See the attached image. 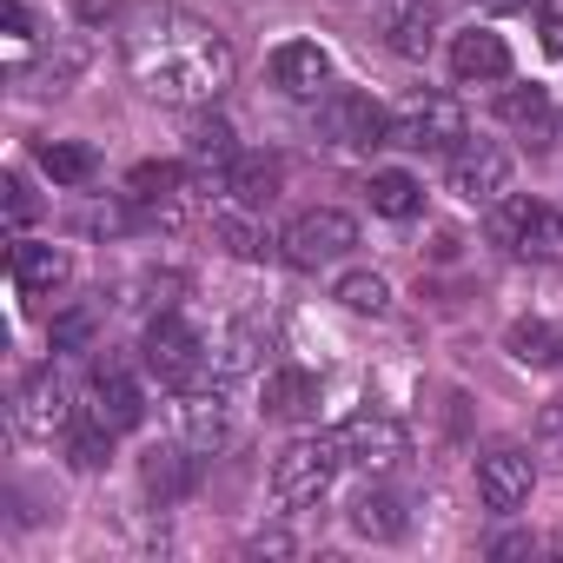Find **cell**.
<instances>
[{
  "instance_id": "40",
  "label": "cell",
  "mask_w": 563,
  "mask_h": 563,
  "mask_svg": "<svg viewBox=\"0 0 563 563\" xmlns=\"http://www.w3.org/2000/svg\"><path fill=\"white\" fill-rule=\"evenodd\" d=\"M523 550H530V537H497L490 543V556H523Z\"/></svg>"
},
{
  "instance_id": "11",
  "label": "cell",
  "mask_w": 563,
  "mask_h": 563,
  "mask_svg": "<svg viewBox=\"0 0 563 563\" xmlns=\"http://www.w3.org/2000/svg\"><path fill=\"white\" fill-rule=\"evenodd\" d=\"M451 192L471 206H497L510 192V153L497 140H464L451 153Z\"/></svg>"
},
{
  "instance_id": "33",
  "label": "cell",
  "mask_w": 563,
  "mask_h": 563,
  "mask_svg": "<svg viewBox=\"0 0 563 563\" xmlns=\"http://www.w3.org/2000/svg\"><path fill=\"white\" fill-rule=\"evenodd\" d=\"M87 345H93V312H87V306L60 312V319H54V352H87Z\"/></svg>"
},
{
  "instance_id": "22",
  "label": "cell",
  "mask_w": 563,
  "mask_h": 563,
  "mask_svg": "<svg viewBox=\"0 0 563 563\" xmlns=\"http://www.w3.org/2000/svg\"><path fill=\"white\" fill-rule=\"evenodd\" d=\"M252 365H258V332H252V325H225V332L206 345V372H212V385H239Z\"/></svg>"
},
{
  "instance_id": "30",
  "label": "cell",
  "mask_w": 563,
  "mask_h": 563,
  "mask_svg": "<svg viewBox=\"0 0 563 563\" xmlns=\"http://www.w3.org/2000/svg\"><path fill=\"white\" fill-rule=\"evenodd\" d=\"M212 232H219V245H225L232 258H265V252H272V245H265V232L252 225V212H245V206L212 212Z\"/></svg>"
},
{
  "instance_id": "20",
  "label": "cell",
  "mask_w": 563,
  "mask_h": 563,
  "mask_svg": "<svg viewBox=\"0 0 563 563\" xmlns=\"http://www.w3.org/2000/svg\"><path fill=\"white\" fill-rule=\"evenodd\" d=\"M385 47L398 60H424L438 47V8H431V0H405V8L385 14Z\"/></svg>"
},
{
  "instance_id": "26",
  "label": "cell",
  "mask_w": 563,
  "mask_h": 563,
  "mask_svg": "<svg viewBox=\"0 0 563 563\" xmlns=\"http://www.w3.org/2000/svg\"><path fill=\"white\" fill-rule=\"evenodd\" d=\"M372 212L385 219H418L424 212V186L411 173H372Z\"/></svg>"
},
{
  "instance_id": "37",
  "label": "cell",
  "mask_w": 563,
  "mask_h": 563,
  "mask_svg": "<svg viewBox=\"0 0 563 563\" xmlns=\"http://www.w3.org/2000/svg\"><path fill=\"white\" fill-rule=\"evenodd\" d=\"M245 550H252V556H292V537H278V530H272V537H252Z\"/></svg>"
},
{
  "instance_id": "15",
  "label": "cell",
  "mask_w": 563,
  "mask_h": 563,
  "mask_svg": "<svg viewBox=\"0 0 563 563\" xmlns=\"http://www.w3.org/2000/svg\"><path fill=\"white\" fill-rule=\"evenodd\" d=\"M186 166H192L199 186H219V192H225V173L239 166V140H232V126H225L219 113H206V120L186 133Z\"/></svg>"
},
{
  "instance_id": "35",
  "label": "cell",
  "mask_w": 563,
  "mask_h": 563,
  "mask_svg": "<svg viewBox=\"0 0 563 563\" xmlns=\"http://www.w3.org/2000/svg\"><path fill=\"white\" fill-rule=\"evenodd\" d=\"M8 219H14V239L27 232V219H34V199H27V186L8 173Z\"/></svg>"
},
{
  "instance_id": "19",
  "label": "cell",
  "mask_w": 563,
  "mask_h": 563,
  "mask_svg": "<svg viewBox=\"0 0 563 563\" xmlns=\"http://www.w3.org/2000/svg\"><path fill=\"white\" fill-rule=\"evenodd\" d=\"M192 444H153L146 457H140V484H146V497H159V504H173V497H186L192 490Z\"/></svg>"
},
{
  "instance_id": "23",
  "label": "cell",
  "mask_w": 563,
  "mask_h": 563,
  "mask_svg": "<svg viewBox=\"0 0 563 563\" xmlns=\"http://www.w3.org/2000/svg\"><path fill=\"white\" fill-rule=\"evenodd\" d=\"M504 345H510V358L530 365V372H563V332L543 325V319H517V325L504 332Z\"/></svg>"
},
{
  "instance_id": "10",
  "label": "cell",
  "mask_w": 563,
  "mask_h": 563,
  "mask_svg": "<svg viewBox=\"0 0 563 563\" xmlns=\"http://www.w3.org/2000/svg\"><path fill=\"white\" fill-rule=\"evenodd\" d=\"M530 490H537V464H530L523 444H497V451L477 457V497H484V510L510 517V510L530 504Z\"/></svg>"
},
{
  "instance_id": "39",
  "label": "cell",
  "mask_w": 563,
  "mask_h": 563,
  "mask_svg": "<svg viewBox=\"0 0 563 563\" xmlns=\"http://www.w3.org/2000/svg\"><path fill=\"white\" fill-rule=\"evenodd\" d=\"M484 14H523V8H537V0H477Z\"/></svg>"
},
{
  "instance_id": "36",
  "label": "cell",
  "mask_w": 563,
  "mask_h": 563,
  "mask_svg": "<svg viewBox=\"0 0 563 563\" xmlns=\"http://www.w3.org/2000/svg\"><path fill=\"white\" fill-rule=\"evenodd\" d=\"M537 438H543V444H563V398H550V405L537 411Z\"/></svg>"
},
{
  "instance_id": "25",
  "label": "cell",
  "mask_w": 563,
  "mask_h": 563,
  "mask_svg": "<svg viewBox=\"0 0 563 563\" xmlns=\"http://www.w3.org/2000/svg\"><path fill=\"white\" fill-rule=\"evenodd\" d=\"M186 173H192V166H179V159H146V166H133V173H126V199H133V206L173 199V192L186 186Z\"/></svg>"
},
{
  "instance_id": "34",
  "label": "cell",
  "mask_w": 563,
  "mask_h": 563,
  "mask_svg": "<svg viewBox=\"0 0 563 563\" xmlns=\"http://www.w3.org/2000/svg\"><path fill=\"white\" fill-rule=\"evenodd\" d=\"M537 27H543V47L563 54V0H537Z\"/></svg>"
},
{
  "instance_id": "28",
  "label": "cell",
  "mask_w": 563,
  "mask_h": 563,
  "mask_svg": "<svg viewBox=\"0 0 563 563\" xmlns=\"http://www.w3.org/2000/svg\"><path fill=\"white\" fill-rule=\"evenodd\" d=\"M339 306L358 312V319H385L391 312V286H385L378 272H345L339 278Z\"/></svg>"
},
{
  "instance_id": "3",
  "label": "cell",
  "mask_w": 563,
  "mask_h": 563,
  "mask_svg": "<svg viewBox=\"0 0 563 563\" xmlns=\"http://www.w3.org/2000/svg\"><path fill=\"white\" fill-rule=\"evenodd\" d=\"M490 239L510 252V258H537V265H556L563 258V212L517 192V199H497L490 212Z\"/></svg>"
},
{
  "instance_id": "32",
  "label": "cell",
  "mask_w": 563,
  "mask_h": 563,
  "mask_svg": "<svg viewBox=\"0 0 563 563\" xmlns=\"http://www.w3.org/2000/svg\"><path fill=\"white\" fill-rule=\"evenodd\" d=\"M504 120L510 126H550V133H563V120L550 113V93H537V87H517V93H504Z\"/></svg>"
},
{
  "instance_id": "31",
  "label": "cell",
  "mask_w": 563,
  "mask_h": 563,
  "mask_svg": "<svg viewBox=\"0 0 563 563\" xmlns=\"http://www.w3.org/2000/svg\"><path fill=\"white\" fill-rule=\"evenodd\" d=\"M41 173H47L54 186H87V179H93V153L74 146V140H47V146H41Z\"/></svg>"
},
{
  "instance_id": "2",
  "label": "cell",
  "mask_w": 563,
  "mask_h": 563,
  "mask_svg": "<svg viewBox=\"0 0 563 563\" xmlns=\"http://www.w3.org/2000/svg\"><path fill=\"white\" fill-rule=\"evenodd\" d=\"M339 471H345V457H339L332 438H292L286 451L272 457V497L286 510H312V504L332 497Z\"/></svg>"
},
{
  "instance_id": "1",
  "label": "cell",
  "mask_w": 563,
  "mask_h": 563,
  "mask_svg": "<svg viewBox=\"0 0 563 563\" xmlns=\"http://www.w3.org/2000/svg\"><path fill=\"white\" fill-rule=\"evenodd\" d=\"M120 54H126L133 87L159 107H212L239 74L225 34L186 8H166V0H146V8L126 14Z\"/></svg>"
},
{
  "instance_id": "27",
  "label": "cell",
  "mask_w": 563,
  "mask_h": 563,
  "mask_svg": "<svg viewBox=\"0 0 563 563\" xmlns=\"http://www.w3.org/2000/svg\"><path fill=\"white\" fill-rule=\"evenodd\" d=\"M113 438H120L113 424H100L93 411H80L74 431H67V457H74V471H100V464L113 457Z\"/></svg>"
},
{
  "instance_id": "17",
  "label": "cell",
  "mask_w": 563,
  "mask_h": 563,
  "mask_svg": "<svg viewBox=\"0 0 563 563\" xmlns=\"http://www.w3.org/2000/svg\"><path fill=\"white\" fill-rule=\"evenodd\" d=\"M278 186H286V159H278V153H239V166L225 173V192L245 212H265L278 199Z\"/></svg>"
},
{
  "instance_id": "14",
  "label": "cell",
  "mask_w": 563,
  "mask_h": 563,
  "mask_svg": "<svg viewBox=\"0 0 563 563\" xmlns=\"http://www.w3.org/2000/svg\"><path fill=\"white\" fill-rule=\"evenodd\" d=\"M87 411H93L100 424H113V431H140V424H146V391H140L133 372H120V365H93Z\"/></svg>"
},
{
  "instance_id": "24",
  "label": "cell",
  "mask_w": 563,
  "mask_h": 563,
  "mask_svg": "<svg viewBox=\"0 0 563 563\" xmlns=\"http://www.w3.org/2000/svg\"><path fill=\"white\" fill-rule=\"evenodd\" d=\"M258 398H265V418H306V411L319 405V385H312V372L278 365V372H265Z\"/></svg>"
},
{
  "instance_id": "12",
  "label": "cell",
  "mask_w": 563,
  "mask_h": 563,
  "mask_svg": "<svg viewBox=\"0 0 563 563\" xmlns=\"http://www.w3.org/2000/svg\"><path fill=\"white\" fill-rule=\"evenodd\" d=\"M179 444H192L199 457H212V451H225L232 444V405H225V385H192V391H179Z\"/></svg>"
},
{
  "instance_id": "21",
  "label": "cell",
  "mask_w": 563,
  "mask_h": 563,
  "mask_svg": "<svg viewBox=\"0 0 563 563\" xmlns=\"http://www.w3.org/2000/svg\"><path fill=\"white\" fill-rule=\"evenodd\" d=\"M352 530H358L365 543H398V537L411 530V510H405V497H391V490H365V497L352 504Z\"/></svg>"
},
{
  "instance_id": "29",
  "label": "cell",
  "mask_w": 563,
  "mask_h": 563,
  "mask_svg": "<svg viewBox=\"0 0 563 563\" xmlns=\"http://www.w3.org/2000/svg\"><path fill=\"white\" fill-rule=\"evenodd\" d=\"M80 67H87V47H80V41H67L60 54H47V60H41V74H21V87H27V93H67V87L80 80Z\"/></svg>"
},
{
  "instance_id": "13",
  "label": "cell",
  "mask_w": 563,
  "mask_h": 563,
  "mask_svg": "<svg viewBox=\"0 0 563 563\" xmlns=\"http://www.w3.org/2000/svg\"><path fill=\"white\" fill-rule=\"evenodd\" d=\"M272 87L286 93V100H319L332 93V60L319 41H286V47H272Z\"/></svg>"
},
{
  "instance_id": "16",
  "label": "cell",
  "mask_w": 563,
  "mask_h": 563,
  "mask_svg": "<svg viewBox=\"0 0 563 563\" xmlns=\"http://www.w3.org/2000/svg\"><path fill=\"white\" fill-rule=\"evenodd\" d=\"M451 74H457L464 87L504 80V74H510V47H504V34H490V27L457 34V41H451Z\"/></svg>"
},
{
  "instance_id": "18",
  "label": "cell",
  "mask_w": 563,
  "mask_h": 563,
  "mask_svg": "<svg viewBox=\"0 0 563 563\" xmlns=\"http://www.w3.org/2000/svg\"><path fill=\"white\" fill-rule=\"evenodd\" d=\"M8 272H14V286H21V292H34V299H41V292H60V286H67V272H74V265H67V252H60V245L14 239Z\"/></svg>"
},
{
  "instance_id": "38",
  "label": "cell",
  "mask_w": 563,
  "mask_h": 563,
  "mask_svg": "<svg viewBox=\"0 0 563 563\" xmlns=\"http://www.w3.org/2000/svg\"><path fill=\"white\" fill-rule=\"evenodd\" d=\"M74 14H80V21H113L120 0H74Z\"/></svg>"
},
{
  "instance_id": "4",
  "label": "cell",
  "mask_w": 563,
  "mask_h": 563,
  "mask_svg": "<svg viewBox=\"0 0 563 563\" xmlns=\"http://www.w3.org/2000/svg\"><path fill=\"white\" fill-rule=\"evenodd\" d=\"M319 140L339 146V153H378V146H391V113L372 93L332 87L325 107H319Z\"/></svg>"
},
{
  "instance_id": "8",
  "label": "cell",
  "mask_w": 563,
  "mask_h": 563,
  "mask_svg": "<svg viewBox=\"0 0 563 563\" xmlns=\"http://www.w3.org/2000/svg\"><path fill=\"white\" fill-rule=\"evenodd\" d=\"M74 391H67V378L54 372V365H41V372H27L21 378V391H14V431L21 438H34V444H54V438H67L74 431Z\"/></svg>"
},
{
  "instance_id": "7",
  "label": "cell",
  "mask_w": 563,
  "mask_h": 563,
  "mask_svg": "<svg viewBox=\"0 0 563 563\" xmlns=\"http://www.w3.org/2000/svg\"><path fill=\"white\" fill-rule=\"evenodd\" d=\"M358 245V219L339 212V206H312L286 225V239H278V252H286V265L299 272H319V265H339L345 252Z\"/></svg>"
},
{
  "instance_id": "9",
  "label": "cell",
  "mask_w": 563,
  "mask_h": 563,
  "mask_svg": "<svg viewBox=\"0 0 563 563\" xmlns=\"http://www.w3.org/2000/svg\"><path fill=\"white\" fill-rule=\"evenodd\" d=\"M332 444H339V457H345L352 471H398V464L411 457L405 424L385 418V411H358V418H345V424L332 431Z\"/></svg>"
},
{
  "instance_id": "6",
  "label": "cell",
  "mask_w": 563,
  "mask_h": 563,
  "mask_svg": "<svg viewBox=\"0 0 563 563\" xmlns=\"http://www.w3.org/2000/svg\"><path fill=\"white\" fill-rule=\"evenodd\" d=\"M140 358H146V372H153L159 385H173V391H192V385L206 378V339H199L179 312H159V319L146 325Z\"/></svg>"
},
{
  "instance_id": "5",
  "label": "cell",
  "mask_w": 563,
  "mask_h": 563,
  "mask_svg": "<svg viewBox=\"0 0 563 563\" xmlns=\"http://www.w3.org/2000/svg\"><path fill=\"white\" fill-rule=\"evenodd\" d=\"M471 133H464V107L451 93H411L398 113H391V146L405 153H457Z\"/></svg>"
}]
</instances>
